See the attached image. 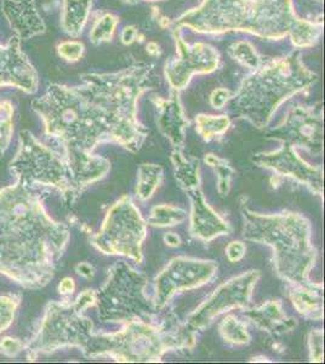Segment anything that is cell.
<instances>
[{
	"mask_svg": "<svg viewBox=\"0 0 325 364\" xmlns=\"http://www.w3.org/2000/svg\"><path fill=\"white\" fill-rule=\"evenodd\" d=\"M68 238L66 226L46 214L32 187L17 181L0 190V273L26 288L46 286Z\"/></svg>",
	"mask_w": 325,
	"mask_h": 364,
	"instance_id": "cell-1",
	"label": "cell"
},
{
	"mask_svg": "<svg viewBox=\"0 0 325 364\" xmlns=\"http://www.w3.org/2000/svg\"><path fill=\"white\" fill-rule=\"evenodd\" d=\"M173 27L203 34L247 32L268 41L290 37L297 49L312 48L323 34V20L299 16L294 0H203Z\"/></svg>",
	"mask_w": 325,
	"mask_h": 364,
	"instance_id": "cell-2",
	"label": "cell"
},
{
	"mask_svg": "<svg viewBox=\"0 0 325 364\" xmlns=\"http://www.w3.org/2000/svg\"><path fill=\"white\" fill-rule=\"evenodd\" d=\"M32 108L41 117L48 136L58 139L65 151L91 152L101 142H115L114 128L106 109L82 84L50 85Z\"/></svg>",
	"mask_w": 325,
	"mask_h": 364,
	"instance_id": "cell-3",
	"label": "cell"
},
{
	"mask_svg": "<svg viewBox=\"0 0 325 364\" xmlns=\"http://www.w3.org/2000/svg\"><path fill=\"white\" fill-rule=\"evenodd\" d=\"M317 80L318 75L302 63L300 50L284 58H264L243 79L235 95L230 96V113L264 128L285 100L306 90Z\"/></svg>",
	"mask_w": 325,
	"mask_h": 364,
	"instance_id": "cell-4",
	"label": "cell"
},
{
	"mask_svg": "<svg viewBox=\"0 0 325 364\" xmlns=\"http://www.w3.org/2000/svg\"><path fill=\"white\" fill-rule=\"evenodd\" d=\"M82 80L111 118L115 142L137 152L149 135V130L136 118L137 101L158 85L154 66L135 63L115 73H87L82 75Z\"/></svg>",
	"mask_w": 325,
	"mask_h": 364,
	"instance_id": "cell-5",
	"label": "cell"
},
{
	"mask_svg": "<svg viewBox=\"0 0 325 364\" xmlns=\"http://www.w3.org/2000/svg\"><path fill=\"white\" fill-rule=\"evenodd\" d=\"M244 240L270 245L275 252V266L289 283H306L317 252L311 243V226L295 213L273 215L243 210Z\"/></svg>",
	"mask_w": 325,
	"mask_h": 364,
	"instance_id": "cell-6",
	"label": "cell"
},
{
	"mask_svg": "<svg viewBox=\"0 0 325 364\" xmlns=\"http://www.w3.org/2000/svg\"><path fill=\"white\" fill-rule=\"evenodd\" d=\"M193 345L194 331L186 326L164 329L137 319L113 334L91 336L84 352L87 357L111 356L120 362H156L171 348Z\"/></svg>",
	"mask_w": 325,
	"mask_h": 364,
	"instance_id": "cell-7",
	"label": "cell"
},
{
	"mask_svg": "<svg viewBox=\"0 0 325 364\" xmlns=\"http://www.w3.org/2000/svg\"><path fill=\"white\" fill-rule=\"evenodd\" d=\"M146 278L144 274L120 262L111 269L108 281L96 293V305L100 317L108 322L128 323L146 321L156 310L154 302L144 293Z\"/></svg>",
	"mask_w": 325,
	"mask_h": 364,
	"instance_id": "cell-8",
	"label": "cell"
},
{
	"mask_svg": "<svg viewBox=\"0 0 325 364\" xmlns=\"http://www.w3.org/2000/svg\"><path fill=\"white\" fill-rule=\"evenodd\" d=\"M21 145L10 168L26 186L43 185L58 188L65 196L75 195L63 157L41 144L25 130L20 134Z\"/></svg>",
	"mask_w": 325,
	"mask_h": 364,
	"instance_id": "cell-9",
	"label": "cell"
},
{
	"mask_svg": "<svg viewBox=\"0 0 325 364\" xmlns=\"http://www.w3.org/2000/svg\"><path fill=\"white\" fill-rule=\"evenodd\" d=\"M146 223L132 199L123 197L108 210L99 233L92 238L96 248L110 255H123L136 262L142 261V242Z\"/></svg>",
	"mask_w": 325,
	"mask_h": 364,
	"instance_id": "cell-10",
	"label": "cell"
},
{
	"mask_svg": "<svg viewBox=\"0 0 325 364\" xmlns=\"http://www.w3.org/2000/svg\"><path fill=\"white\" fill-rule=\"evenodd\" d=\"M92 334V322L75 306L50 304L39 334L29 346L31 352H51L65 346L87 348Z\"/></svg>",
	"mask_w": 325,
	"mask_h": 364,
	"instance_id": "cell-11",
	"label": "cell"
},
{
	"mask_svg": "<svg viewBox=\"0 0 325 364\" xmlns=\"http://www.w3.org/2000/svg\"><path fill=\"white\" fill-rule=\"evenodd\" d=\"M177 56L165 63V77L171 90L187 87L194 75H206L218 70L220 55L213 46L197 43L190 46L181 37V28L173 27Z\"/></svg>",
	"mask_w": 325,
	"mask_h": 364,
	"instance_id": "cell-12",
	"label": "cell"
},
{
	"mask_svg": "<svg viewBox=\"0 0 325 364\" xmlns=\"http://www.w3.org/2000/svg\"><path fill=\"white\" fill-rule=\"evenodd\" d=\"M268 139L302 147L309 154L321 156L323 151V109L321 105L307 107L297 105L289 109L282 124L271 129Z\"/></svg>",
	"mask_w": 325,
	"mask_h": 364,
	"instance_id": "cell-13",
	"label": "cell"
},
{
	"mask_svg": "<svg viewBox=\"0 0 325 364\" xmlns=\"http://www.w3.org/2000/svg\"><path fill=\"white\" fill-rule=\"evenodd\" d=\"M259 277V271H249L223 283L190 316L186 327L192 331H199L220 314L247 306Z\"/></svg>",
	"mask_w": 325,
	"mask_h": 364,
	"instance_id": "cell-14",
	"label": "cell"
},
{
	"mask_svg": "<svg viewBox=\"0 0 325 364\" xmlns=\"http://www.w3.org/2000/svg\"><path fill=\"white\" fill-rule=\"evenodd\" d=\"M218 265L213 261L187 257L174 259L156 278V309L164 307L174 295L206 284L214 277Z\"/></svg>",
	"mask_w": 325,
	"mask_h": 364,
	"instance_id": "cell-15",
	"label": "cell"
},
{
	"mask_svg": "<svg viewBox=\"0 0 325 364\" xmlns=\"http://www.w3.org/2000/svg\"><path fill=\"white\" fill-rule=\"evenodd\" d=\"M254 163L257 166L272 169L278 174L295 178L297 181L305 183L311 190L323 195V171L321 168L309 166L302 158L297 154L295 147L283 142V146L275 152L256 154Z\"/></svg>",
	"mask_w": 325,
	"mask_h": 364,
	"instance_id": "cell-16",
	"label": "cell"
},
{
	"mask_svg": "<svg viewBox=\"0 0 325 364\" xmlns=\"http://www.w3.org/2000/svg\"><path fill=\"white\" fill-rule=\"evenodd\" d=\"M20 38L14 37L8 46H0V87H15L28 94L37 91L38 75L20 49Z\"/></svg>",
	"mask_w": 325,
	"mask_h": 364,
	"instance_id": "cell-17",
	"label": "cell"
},
{
	"mask_svg": "<svg viewBox=\"0 0 325 364\" xmlns=\"http://www.w3.org/2000/svg\"><path fill=\"white\" fill-rule=\"evenodd\" d=\"M63 159L66 161L70 186L75 193L103 178L111 168L107 159L92 156L91 152L67 149L65 151Z\"/></svg>",
	"mask_w": 325,
	"mask_h": 364,
	"instance_id": "cell-18",
	"label": "cell"
},
{
	"mask_svg": "<svg viewBox=\"0 0 325 364\" xmlns=\"http://www.w3.org/2000/svg\"><path fill=\"white\" fill-rule=\"evenodd\" d=\"M158 109L156 125L161 133L169 139L175 149H183L185 144V130L188 127V120L186 119L182 109L179 91L171 90L169 99H153Z\"/></svg>",
	"mask_w": 325,
	"mask_h": 364,
	"instance_id": "cell-19",
	"label": "cell"
},
{
	"mask_svg": "<svg viewBox=\"0 0 325 364\" xmlns=\"http://www.w3.org/2000/svg\"><path fill=\"white\" fill-rule=\"evenodd\" d=\"M192 214H191V232L199 240H213L230 233V226L225 220L206 203V197L198 188L188 190Z\"/></svg>",
	"mask_w": 325,
	"mask_h": 364,
	"instance_id": "cell-20",
	"label": "cell"
},
{
	"mask_svg": "<svg viewBox=\"0 0 325 364\" xmlns=\"http://www.w3.org/2000/svg\"><path fill=\"white\" fill-rule=\"evenodd\" d=\"M3 9L5 16L8 17L11 27L16 29L17 37L21 41L44 32L46 26L38 16L34 0H5Z\"/></svg>",
	"mask_w": 325,
	"mask_h": 364,
	"instance_id": "cell-21",
	"label": "cell"
},
{
	"mask_svg": "<svg viewBox=\"0 0 325 364\" xmlns=\"http://www.w3.org/2000/svg\"><path fill=\"white\" fill-rule=\"evenodd\" d=\"M245 316L250 318L256 327L272 334H283L292 331L297 326L295 319L285 315L282 304L278 300L266 302L262 306L247 311Z\"/></svg>",
	"mask_w": 325,
	"mask_h": 364,
	"instance_id": "cell-22",
	"label": "cell"
},
{
	"mask_svg": "<svg viewBox=\"0 0 325 364\" xmlns=\"http://www.w3.org/2000/svg\"><path fill=\"white\" fill-rule=\"evenodd\" d=\"M290 299L295 310L306 318H323V286L306 283H292Z\"/></svg>",
	"mask_w": 325,
	"mask_h": 364,
	"instance_id": "cell-23",
	"label": "cell"
},
{
	"mask_svg": "<svg viewBox=\"0 0 325 364\" xmlns=\"http://www.w3.org/2000/svg\"><path fill=\"white\" fill-rule=\"evenodd\" d=\"M92 0H65L62 13V28L77 37L87 25Z\"/></svg>",
	"mask_w": 325,
	"mask_h": 364,
	"instance_id": "cell-24",
	"label": "cell"
},
{
	"mask_svg": "<svg viewBox=\"0 0 325 364\" xmlns=\"http://www.w3.org/2000/svg\"><path fill=\"white\" fill-rule=\"evenodd\" d=\"M175 176L181 187L186 190L197 188L199 183V161L193 157H187L182 154V149H174L171 154Z\"/></svg>",
	"mask_w": 325,
	"mask_h": 364,
	"instance_id": "cell-25",
	"label": "cell"
},
{
	"mask_svg": "<svg viewBox=\"0 0 325 364\" xmlns=\"http://www.w3.org/2000/svg\"><path fill=\"white\" fill-rule=\"evenodd\" d=\"M136 195L141 200H147L152 197L156 187L163 178V168L156 164H142L137 173Z\"/></svg>",
	"mask_w": 325,
	"mask_h": 364,
	"instance_id": "cell-26",
	"label": "cell"
},
{
	"mask_svg": "<svg viewBox=\"0 0 325 364\" xmlns=\"http://www.w3.org/2000/svg\"><path fill=\"white\" fill-rule=\"evenodd\" d=\"M196 129L198 134L206 141H211L214 137L226 133L230 128V119L228 116H206L199 114L196 118Z\"/></svg>",
	"mask_w": 325,
	"mask_h": 364,
	"instance_id": "cell-27",
	"label": "cell"
},
{
	"mask_svg": "<svg viewBox=\"0 0 325 364\" xmlns=\"http://www.w3.org/2000/svg\"><path fill=\"white\" fill-rule=\"evenodd\" d=\"M186 211L171 205H156L153 208L149 223L153 226H173L186 219Z\"/></svg>",
	"mask_w": 325,
	"mask_h": 364,
	"instance_id": "cell-28",
	"label": "cell"
},
{
	"mask_svg": "<svg viewBox=\"0 0 325 364\" xmlns=\"http://www.w3.org/2000/svg\"><path fill=\"white\" fill-rule=\"evenodd\" d=\"M118 23H119L118 17L112 14H103L102 16L96 20L95 25L91 29V42L94 43L95 46L111 42Z\"/></svg>",
	"mask_w": 325,
	"mask_h": 364,
	"instance_id": "cell-29",
	"label": "cell"
},
{
	"mask_svg": "<svg viewBox=\"0 0 325 364\" xmlns=\"http://www.w3.org/2000/svg\"><path fill=\"white\" fill-rule=\"evenodd\" d=\"M220 331H221L223 339L228 343L243 345V343L250 341V336H249L244 323L235 318V316H228L223 319Z\"/></svg>",
	"mask_w": 325,
	"mask_h": 364,
	"instance_id": "cell-30",
	"label": "cell"
},
{
	"mask_svg": "<svg viewBox=\"0 0 325 364\" xmlns=\"http://www.w3.org/2000/svg\"><path fill=\"white\" fill-rule=\"evenodd\" d=\"M230 54L232 58L237 60L240 65L247 67L249 70H255L262 63L264 58H261L255 48L250 43L240 41L230 48Z\"/></svg>",
	"mask_w": 325,
	"mask_h": 364,
	"instance_id": "cell-31",
	"label": "cell"
},
{
	"mask_svg": "<svg viewBox=\"0 0 325 364\" xmlns=\"http://www.w3.org/2000/svg\"><path fill=\"white\" fill-rule=\"evenodd\" d=\"M13 105L6 100H0V157L8 149L13 135Z\"/></svg>",
	"mask_w": 325,
	"mask_h": 364,
	"instance_id": "cell-32",
	"label": "cell"
},
{
	"mask_svg": "<svg viewBox=\"0 0 325 364\" xmlns=\"http://www.w3.org/2000/svg\"><path fill=\"white\" fill-rule=\"evenodd\" d=\"M206 163L209 164L211 168H214L215 171H216V175H218V188L220 195H228L230 180H232V176L235 174V170L232 169V166L226 161L216 157L214 154L206 156Z\"/></svg>",
	"mask_w": 325,
	"mask_h": 364,
	"instance_id": "cell-33",
	"label": "cell"
},
{
	"mask_svg": "<svg viewBox=\"0 0 325 364\" xmlns=\"http://www.w3.org/2000/svg\"><path fill=\"white\" fill-rule=\"evenodd\" d=\"M17 305L18 299H15L11 295L0 296V333H3L13 322Z\"/></svg>",
	"mask_w": 325,
	"mask_h": 364,
	"instance_id": "cell-34",
	"label": "cell"
},
{
	"mask_svg": "<svg viewBox=\"0 0 325 364\" xmlns=\"http://www.w3.org/2000/svg\"><path fill=\"white\" fill-rule=\"evenodd\" d=\"M58 55L62 58H65L66 61L70 63H75L78 61L79 58H82L84 54V46L80 42H75V41H68V42H63L58 46Z\"/></svg>",
	"mask_w": 325,
	"mask_h": 364,
	"instance_id": "cell-35",
	"label": "cell"
},
{
	"mask_svg": "<svg viewBox=\"0 0 325 364\" xmlns=\"http://www.w3.org/2000/svg\"><path fill=\"white\" fill-rule=\"evenodd\" d=\"M309 352L312 362H323V331H313L309 334Z\"/></svg>",
	"mask_w": 325,
	"mask_h": 364,
	"instance_id": "cell-36",
	"label": "cell"
},
{
	"mask_svg": "<svg viewBox=\"0 0 325 364\" xmlns=\"http://www.w3.org/2000/svg\"><path fill=\"white\" fill-rule=\"evenodd\" d=\"M94 305H96V291L94 290H85L82 294L79 295L78 299L73 304L75 310L80 311V312L89 306H94Z\"/></svg>",
	"mask_w": 325,
	"mask_h": 364,
	"instance_id": "cell-37",
	"label": "cell"
},
{
	"mask_svg": "<svg viewBox=\"0 0 325 364\" xmlns=\"http://www.w3.org/2000/svg\"><path fill=\"white\" fill-rule=\"evenodd\" d=\"M245 250L247 248L242 242H230V245H227L226 255L230 262H237L243 259Z\"/></svg>",
	"mask_w": 325,
	"mask_h": 364,
	"instance_id": "cell-38",
	"label": "cell"
},
{
	"mask_svg": "<svg viewBox=\"0 0 325 364\" xmlns=\"http://www.w3.org/2000/svg\"><path fill=\"white\" fill-rule=\"evenodd\" d=\"M230 92L227 89H216V90L211 94V102L215 108H223L225 105L230 101Z\"/></svg>",
	"mask_w": 325,
	"mask_h": 364,
	"instance_id": "cell-39",
	"label": "cell"
},
{
	"mask_svg": "<svg viewBox=\"0 0 325 364\" xmlns=\"http://www.w3.org/2000/svg\"><path fill=\"white\" fill-rule=\"evenodd\" d=\"M1 352L6 356H15L20 352L21 343L16 339H4L0 343Z\"/></svg>",
	"mask_w": 325,
	"mask_h": 364,
	"instance_id": "cell-40",
	"label": "cell"
},
{
	"mask_svg": "<svg viewBox=\"0 0 325 364\" xmlns=\"http://www.w3.org/2000/svg\"><path fill=\"white\" fill-rule=\"evenodd\" d=\"M136 36H137V32H136V29L134 27H125L123 32H122V42L125 46H129L132 42H135Z\"/></svg>",
	"mask_w": 325,
	"mask_h": 364,
	"instance_id": "cell-41",
	"label": "cell"
},
{
	"mask_svg": "<svg viewBox=\"0 0 325 364\" xmlns=\"http://www.w3.org/2000/svg\"><path fill=\"white\" fill-rule=\"evenodd\" d=\"M75 281H73L72 278H65V279L61 282L60 287H58V290H60V293L63 295L72 294L73 290H75Z\"/></svg>",
	"mask_w": 325,
	"mask_h": 364,
	"instance_id": "cell-42",
	"label": "cell"
},
{
	"mask_svg": "<svg viewBox=\"0 0 325 364\" xmlns=\"http://www.w3.org/2000/svg\"><path fill=\"white\" fill-rule=\"evenodd\" d=\"M77 272H78L80 276H82V277H94V269H92V266L89 265V264H79V265L77 266Z\"/></svg>",
	"mask_w": 325,
	"mask_h": 364,
	"instance_id": "cell-43",
	"label": "cell"
},
{
	"mask_svg": "<svg viewBox=\"0 0 325 364\" xmlns=\"http://www.w3.org/2000/svg\"><path fill=\"white\" fill-rule=\"evenodd\" d=\"M164 240L165 242H166V245H170V247H177V245H180V238H179L176 235H174V233L165 235Z\"/></svg>",
	"mask_w": 325,
	"mask_h": 364,
	"instance_id": "cell-44",
	"label": "cell"
},
{
	"mask_svg": "<svg viewBox=\"0 0 325 364\" xmlns=\"http://www.w3.org/2000/svg\"><path fill=\"white\" fill-rule=\"evenodd\" d=\"M125 3H129V4H136L139 0H124ZM147 1H153V0H147Z\"/></svg>",
	"mask_w": 325,
	"mask_h": 364,
	"instance_id": "cell-45",
	"label": "cell"
}]
</instances>
